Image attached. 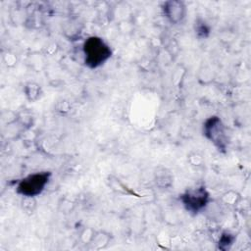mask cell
<instances>
[{"label":"cell","instance_id":"1","mask_svg":"<svg viewBox=\"0 0 251 251\" xmlns=\"http://www.w3.org/2000/svg\"><path fill=\"white\" fill-rule=\"evenodd\" d=\"M82 54L85 66L89 69H97L111 58L112 50L103 38L93 35L84 40Z\"/></svg>","mask_w":251,"mask_h":251},{"label":"cell","instance_id":"2","mask_svg":"<svg viewBox=\"0 0 251 251\" xmlns=\"http://www.w3.org/2000/svg\"><path fill=\"white\" fill-rule=\"evenodd\" d=\"M51 176L52 174L48 171L30 174L18 182L16 190L25 198L36 197L44 191L50 181Z\"/></svg>","mask_w":251,"mask_h":251},{"label":"cell","instance_id":"3","mask_svg":"<svg viewBox=\"0 0 251 251\" xmlns=\"http://www.w3.org/2000/svg\"><path fill=\"white\" fill-rule=\"evenodd\" d=\"M179 199L186 211L193 215H197L208 206L210 202V193L204 186H197L184 191Z\"/></svg>","mask_w":251,"mask_h":251},{"label":"cell","instance_id":"4","mask_svg":"<svg viewBox=\"0 0 251 251\" xmlns=\"http://www.w3.org/2000/svg\"><path fill=\"white\" fill-rule=\"evenodd\" d=\"M204 135L209 139L219 151H223L227 146V136L226 127L219 117L208 118L203 124Z\"/></svg>","mask_w":251,"mask_h":251},{"label":"cell","instance_id":"5","mask_svg":"<svg viewBox=\"0 0 251 251\" xmlns=\"http://www.w3.org/2000/svg\"><path fill=\"white\" fill-rule=\"evenodd\" d=\"M162 9L167 20L174 25L181 23L186 14L185 5L181 1H167Z\"/></svg>","mask_w":251,"mask_h":251},{"label":"cell","instance_id":"6","mask_svg":"<svg viewBox=\"0 0 251 251\" xmlns=\"http://www.w3.org/2000/svg\"><path fill=\"white\" fill-rule=\"evenodd\" d=\"M89 242L96 249L105 248L110 242V235L108 233H105L104 231H100L95 234H92Z\"/></svg>","mask_w":251,"mask_h":251},{"label":"cell","instance_id":"7","mask_svg":"<svg viewBox=\"0 0 251 251\" xmlns=\"http://www.w3.org/2000/svg\"><path fill=\"white\" fill-rule=\"evenodd\" d=\"M234 236L232 234H229L228 232H225L221 235L219 240V248L223 250H226L229 248V246L233 243Z\"/></svg>","mask_w":251,"mask_h":251},{"label":"cell","instance_id":"8","mask_svg":"<svg viewBox=\"0 0 251 251\" xmlns=\"http://www.w3.org/2000/svg\"><path fill=\"white\" fill-rule=\"evenodd\" d=\"M39 86L37 84H34V83H28L26 86H25V95L26 97L29 99L30 96H31V93H34V95L36 96V98L38 99L39 97Z\"/></svg>","mask_w":251,"mask_h":251},{"label":"cell","instance_id":"9","mask_svg":"<svg viewBox=\"0 0 251 251\" xmlns=\"http://www.w3.org/2000/svg\"><path fill=\"white\" fill-rule=\"evenodd\" d=\"M195 30H196V33L198 34V36L206 37L209 34L210 28H209V26L206 24L201 23V24H197Z\"/></svg>","mask_w":251,"mask_h":251}]
</instances>
